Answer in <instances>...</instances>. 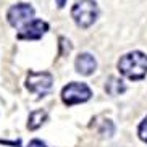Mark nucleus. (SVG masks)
I'll use <instances>...</instances> for the list:
<instances>
[{
    "instance_id": "f257e3e1",
    "label": "nucleus",
    "mask_w": 147,
    "mask_h": 147,
    "mask_svg": "<svg viewBox=\"0 0 147 147\" xmlns=\"http://www.w3.org/2000/svg\"><path fill=\"white\" fill-rule=\"evenodd\" d=\"M118 69L128 79L139 81L147 74V55L139 50L126 53L118 60Z\"/></svg>"
},
{
    "instance_id": "f03ea898",
    "label": "nucleus",
    "mask_w": 147,
    "mask_h": 147,
    "mask_svg": "<svg viewBox=\"0 0 147 147\" xmlns=\"http://www.w3.org/2000/svg\"><path fill=\"white\" fill-rule=\"evenodd\" d=\"M71 16L79 28H89L99 16V7L94 0H78L71 8Z\"/></svg>"
},
{
    "instance_id": "7ed1b4c3",
    "label": "nucleus",
    "mask_w": 147,
    "mask_h": 147,
    "mask_svg": "<svg viewBox=\"0 0 147 147\" xmlns=\"http://www.w3.org/2000/svg\"><path fill=\"white\" fill-rule=\"evenodd\" d=\"M91 95L92 91L87 84H84V82H69L61 91V100H63L65 105H76L87 102L91 99Z\"/></svg>"
},
{
    "instance_id": "20e7f679",
    "label": "nucleus",
    "mask_w": 147,
    "mask_h": 147,
    "mask_svg": "<svg viewBox=\"0 0 147 147\" xmlns=\"http://www.w3.org/2000/svg\"><path fill=\"white\" fill-rule=\"evenodd\" d=\"M7 18H8V23H10L13 28L21 29L24 24H28V23H29L31 20L34 18V8H32L29 3H18V5H13V7L8 10Z\"/></svg>"
},
{
    "instance_id": "39448f33",
    "label": "nucleus",
    "mask_w": 147,
    "mask_h": 147,
    "mask_svg": "<svg viewBox=\"0 0 147 147\" xmlns=\"http://www.w3.org/2000/svg\"><path fill=\"white\" fill-rule=\"evenodd\" d=\"M52 82H53L52 74L47 73V71H42V73L31 71L28 74V79H26V87H28V91L34 92V94L44 95L50 91Z\"/></svg>"
},
{
    "instance_id": "423d86ee",
    "label": "nucleus",
    "mask_w": 147,
    "mask_h": 147,
    "mask_svg": "<svg viewBox=\"0 0 147 147\" xmlns=\"http://www.w3.org/2000/svg\"><path fill=\"white\" fill-rule=\"evenodd\" d=\"M49 31V24L42 20H31L28 24L20 29L18 32V39H23V40H37L40 39L45 32Z\"/></svg>"
},
{
    "instance_id": "0eeeda50",
    "label": "nucleus",
    "mask_w": 147,
    "mask_h": 147,
    "mask_svg": "<svg viewBox=\"0 0 147 147\" xmlns=\"http://www.w3.org/2000/svg\"><path fill=\"white\" fill-rule=\"evenodd\" d=\"M97 68V61L91 53H81L76 58V71L79 74H84V76H89L92 74Z\"/></svg>"
},
{
    "instance_id": "6e6552de",
    "label": "nucleus",
    "mask_w": 147,
    "mask_h": 147,
    "mask_svg": "<svg viewBox=\"0 0 147 147\" xmlns=\"http://www.w3.org/2000/svg\"><path fill=\"white\" fill-rule=\"evenodd\" d=\"M45 120H47V112H44V110H34V112L29 115L28 128H29L31 131H34V129H37V128H40Z\"/></svg>"
},
{
    "instance_id": "1a4fd4ad",
    "label": "nucleus",
    "mask_w": 147,
    "mask_h": 147,
    "mask_svg": "<svg viewBox=\"0 0 147 147\" xmlns=\"http://www.w3.org/2000/svg\"><path fill=\"white\" fill-rule=\"evenodd\" d=\"M105 91H107L110 95H120V94H123V92L126 91V86L120 78L112 76V78L108 79V82L105 84Z\"/></svg>"
},
{
    "instance_id": "9d476101",
    "label": "nucleus",
    "mask_w": 147,
    "mask_h": 147,
    "mask_svg": "<svg viewBox=\"0 0 147 147\" xmlns=\"http://www.w3.org/2000/svg\"><path fill=\"white\" fill-rule=\"evenodd\" d=\"M139 138L142 139L144 142H147V117L144 118V121L139 125Z\"/></svg>"
},
{
    "instance_id": "9b49d317",
    "label": "nucleus",
    "mask_w": 147,
    "mask_h": 147,
    "mask_svg": "<svg viewBox=\"0 0 147 147\" xmlns=\"http://www.w3.org/2000/svg\"><path fill=\"white\" fill-rule=\"evenodd\" d=\"M28 147H47V146H45V144H44L42 141H39V139H32Z\"/></svg>"
},
{
    "instance_id": "f8f14e48",
    "label": "nucleus",
    "mask_w": 147,
    "mask_h": 147,
    "mask_svg": "<svg viewBox=\"0 0 147 147\" xmlns=\"http://www.w3.org/2000/svg\"><path fill=\"white\" fill-rule=\"evenodd\" d=\"M57 5H58V8H63L66 5V0H57Z\"/></svg>"
}]
</instances>
